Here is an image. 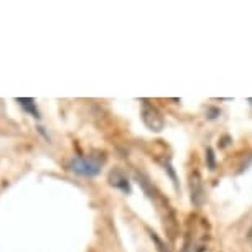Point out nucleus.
I'll return each mask as SVG.
<instances>
[{"label": "nucleus", "mask_w": 252, "mask_h": 252, "mask_svg": "<svg viewBox=\"0 0 252 252\" xmlns=\"http://www.w3.org/2000/svg\"><path fill=\"white\" fill-rule=\"evenodd\" d=\"M109 182H111V185H114V187L121 188L124 189V191H129V182H127V178L124 177L122 172H119V170H114V172H111V177H109Z\"/></svg>", "instance_id": "4"}, {"label": "nucleus", "mask_w": 252, "mask_h": 252, "mask_svg": "<svg viewBox=\"0 0 252 252\" xmlns=\"http://www.w3.org/2000/svg\"><path fill=\"white\" fill-rule=\"evenodd\" d=\"M142 121H144L145 126L154 132H160L165 126L163 116H161L154 106H150V104H147V102L144 104V107H142Z\"/></svg>", "instance_id": "2"}, {"label": "nucleus", "mask_w": 252, "mask_h": 252, "mask_svg": "<svg viewBox=\"0 0 252 252\" xmlns=\"http://www.w3.org/2000/svg\"><path fill=\"white\" fill-rule=\"evenodd\" d=\"M102 160L104 158H99V157H76V158H71L69 168L83 177H96L101 172Z\"/></svg>", "instance_id": "1"}, {"label": "nucleus", "mask_w": 252, "mask_h": 252, "mask_svg": "<svg viewBox=\"0 0 252 252\" xmlns=\"http://www.w3.org/2000/svg\"><path fill=\"white\" fill-rule=\"evenodd\" d=\"M17 101L20 102V106L25 109V111L30 112L33 117H40V116H38V111H36V107H35V102H33V99L23 97V99H17Z\"/></svg>", "instance_id": "5"}, {"label": "nucleus", "mask_w": 252, "mask_h": 252, "mask_svg": "<svg viewBox=\"0 0 252 252\" xmlns=\"http://www.w3.org/2000/svg\"><path fill=\"white\" fill-rule=\"evenodd\" d=\"M249 236H251V239H252V227H251V231H249Z\"/></svg>", "instance_id": "6"}, {"label": "nucleus", "mask_w": 252, "mask_h": 252, "mask_svg": "<svg viewBox=\"0 0 252 252\" xmlns=\"http://www.w3.org/2000/svg\"><path fill=\"white\" fill-rule=\"evenodd\" d=\"M191 199L194 204H201L203 201V185L198 173H194L191 177Z\"/></svg>", "instance_id": "3"}, {"label": "nucleus", "mask_w": 252, "mask_h": 252, "mask_svg": "<svg viewBox=\"0 0 252 252\" xmlns=\"http://www.w3.org/2000/svg\"><path fill=\"white\" fill-rule=\"evenodd\" d=\"M249 102H252V99H249Z\"/></svg>", "instance_id": "7"}]
</instances>
